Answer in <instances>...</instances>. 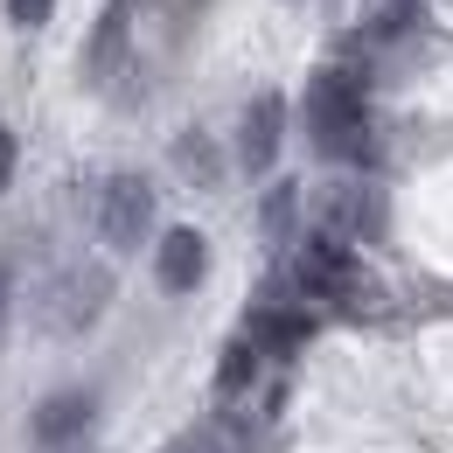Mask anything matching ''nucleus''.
<instances>
[{
  "mask_svg": "<svg viewBox=\"0 0 453 453\" xmlns=\"http://www.w3.org/2000/svg\"><path fill=\"white\" fill-rule=\"evenodd\" d=\"M84 418H91V397H77V391L35 404V447H70L84 433Z\"/></svg>",
  "mask_w": 453,
  "mask_h": 453,
  "instance_id": "obj_1",
  "label": "nucleus"
},
{
  "mask_svg": "<svg viewBox=\"0 0 453 453\" xmlns=\"http://www.w3.org/2000/svg\"><path fill=\"white\" fill-rule=\"evenodd\" d=\"M196 273H203V244H196L188 230H181V237H168V258H161V280H168V286H188Z\"/></svg>",
  "mask_w": 453,
  "mask_h": 453,
  "instance_id": "obj_2",
  "label": "nucleus"
}]
</instances>
